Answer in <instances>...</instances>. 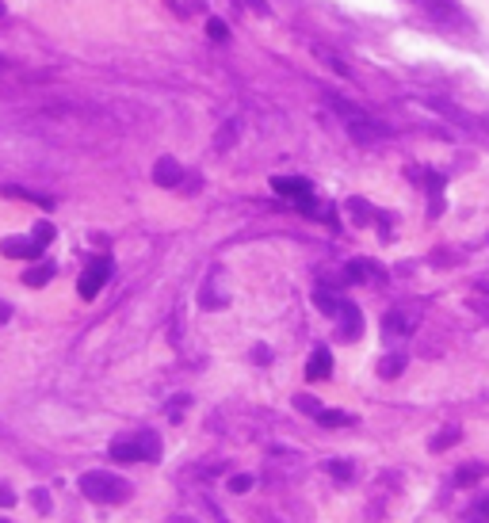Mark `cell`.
Instances as JSON below:
<instances>
[{
	"instance_id": "cell-19",
	"label": "cell",
	"mask_w": 489,
	"mask_h": 523,
	"mask_svg": "<svg viewBox=\"0 0 489 523\" xmlns=\"http://www.w3.org/2000/svg\"><path fill=\"white\" fill-rule=\"evenodd\" d=\"M486 520H489V497H481L478 504L466 512V523H486Z\"/></svg>"
},
{
	"instance_id": "cell-3",
	"label": "cell",
	"mask_w": 489,
	"mask_h": 523,
	"mask_svg": "<svg viewBox=\"0 0 489 523\" xmlns=\"http://www.w3.org/2000/svg\"><path fill=\"white\" fill-rule=\"evenodd\" d=\"M111 458L115 462H157L161 458L157 432H138L130 440H115L111 443Z\"/></svg>"
},
{
	"instance_id": "cell-15",
	"label": "cell",
	"mask_w": 489,
	"mask_h": 523,
	"mask_svg": "<svg viewBox=\"0 0 489 523\" xmlns=\"http://www.w3.org/2000/svg\"><path fill=\"white\" fill-rule=\"evenodd\" d=\"M401 371H406V355H401V352L398 355H386V359L379 363V375L382 378H398Z\"/></svg>"
},
{
	"instance_id": "cell-11",
	"label": "cell",
	"mask_w": 489,
	"mask_h": 523,
	"mask_svg": "<svg viewBox=\"0 0 489 523\" xmlns=\"http://www.w3.org/2000/svg\"><path fill=\"white\" fill-rule=\"evenodd\" d=\"M348 279L352 283H363V279H375V283H379L382 271H379V264H371V260H352L348 264Z\"/></svg>"
},
{
	"instance_id": "cell-25",
	"label": "cell",
	"mask_w": 489,
	"mask_h": 523,
	"mask_svg": "<svg viewBox=\"0 0 489 523\" xmlns=\"http://www.w3.org/2000/svg\"><path fill=\"white\" fill-rule=\"evenodd\" d=\"M348 206H352V214H356V221H367V218H375V214H371V206H367L363 199H352Z\"/></svg>"
},
{
	"instance_id": "cell-28",
	"label": "cell",
	"mask_w": 489,
	"mask_h": 523,
	"mask_svg": "<svg viewBox=\"0 0 489 523\" xmlns=\"http://www.w3.org/2000/svg\"><path fill=\"white\" fill-rule=\"evenodd\" d=\"M31 500H34V508H39V512H50V493H46V489H34Z\"/></svg>"
},
{
	"instance_id": "cell-1",
	"label": "cell",
	"mask_w": 489,
	"mask_h": 523,
	"mask_svg": "<svg viewBox=\"0 0 489 523\" xmlns=\"http://www.w3.org/2000/svg\"><path fill=\"white\" fill-rule=\"evenodd\" d=\"M332 107L340 111V119H344V126H348V134L359 141V146H375V141H382L386 138V126L382 123H375L367 111H359V107H352L348 99H332Z\"/></svg>"
},
{
	"instance_id": "cell-18",
	"label": "cell",
	"mask_w": 489,
	"mask_h": 523,
	"mask_svg": "<svg viewBox=\"0 0 489 523\" xmlns=\"http://www.w3.org/2000/svg\"><path fill=\"white\" fill-rule=\"evenodd\" d=\"M314 302L321 306V310L329 313V317H337V310H340V302H344V298H332L329 290H317V295H314Z\"/></svg>"
},
{
	"instance_id": "cell-26",
	"label": "cell",
	"mask_w": 489,
	"mask_h": 523,
	"mask_svg": "<svg viewBox=\"0 0 489 523\" xmlns=\"http://www.w3.org/2000/svg\"><path fill=\"white\" fill-rule=\"evenodd\" d=\"M249 489H252V477H249V474L230 477V493H249Z\"/></svg>"
},
{
	"instance_id": "cell-10",
	"label": "cell",
	"mask_w": 489,
	"mask_h": 523,
	"mask_svg": "<svg viewBox=\"0 0 489 523\" xmlns=\"http://www.w3.org/2000/svg\"><path fill=\"white\" fill-rule=\"evenodd\" d=\"M39 241H23V237H8V241H4V245H0V253H4V256H19V260H31V256H39Z\"/></svg>"
},
{
	"instance_id": "cell-20",
	"label": "cell",
	"mask_w": 489,
	"mask_h": 523,
	"mask_svg": "<svg viewBox=\"0 0 489 523\" xmlns=\"http://www.w3.org/2000/svg\"><path fill=\"white\" fill-rule=\"evenodd\" d=\"M295 409H302V413H310V417H317V413H321V405H317V397H310V393H299V397H295Z\"/></svg>"
},
{
	"instance_id": "cell-24",
	"label": "cell",
	"mask_w": 489,
	"mask_h": 523,
	"mask_svg": "<svg viewBox=\"0 0 489 523\" xmlns=\"http://www.w3.org/2000/svg\"><path fill=\"white\" fill-rule=\"evenodd\" d=\"M207 34H210L214 42H226V39H230V31H226L222 19H210V23H207Z\"/></svg>"
},
{
	"instance_id": "cell-22",
	"label": "cell",
	"mask_w": 489,
	"mask_h": 523,
	"mask_svg": "<svg viewBox=\"0 0 489 523\" xmlns=\"http://www.w3.org/2000/svg\"><path fill=\"white\" fill-rule=\"evenodd\" d=\"M455 440H459V428H448V432H439L436 440H432V451H443V447H451Z\"/></svg>"
},
{
	"instance_id": "cell-12",
	"label": "cell",
	"mask_w": 489,
	"mask_h": 523,
	"mask_svg": "<svg viewBox=\"0 0 489 523\" xmlns=\"http://www.w3.org/2000/svg\"><path fill=\"white\" fill-rule=\"evenodd\" d=\"M382 333L386 336H409L413 333V321H409L406 313L394 310V313H386V321H382Z\"/></svg>"
},
{
	"instance_id": "cell-6",
	"label": "cell",
	"mask_w": 489,
	"mask_h": 523,
	"mask_svg": "<svg viewBox=\"0 0 489 523\" xmlns=\"http://www.w3.org/2000/svg\"><path fill=\"white\" fill-rule=\"evenodd\" d=\"M337 317H340V340H356L359 328H363V317H359L356 306H352V302H340Z\"/></svg>"
},
{
	"instance_id": "cell-13",
	"label": "cell",
	"mask_w": 489,
	"mask_h": 523,
	"mask_svg": "<svg viewBox=\"0 0 489 523\" xmlns=\"http://www.w3.org/2000/svg\"><path fill=\"white\" fill-rule=\"evenodd\" d=\"M54 279V264H34L31 271H23V283L27 286H46Z\"/></svg>"
},
{
	"instance_id": "cell-8",
	"label": "cell",
	"mask_w": 489,
	"mask_h": 523,
	"mask_svg": "<svg viewBox=\"0 0 489 523\" xmlns=\"http://www.w3.org/2000/svg\"><path fill=\"white\" fill-rule=\"evenodd\" d=\"M272 188H275V195H287V199H295V203L310 195V184L299 180V176H275Z\"/></svg>"
},
{
	"instance_id": "cell-4",
	"label": "cell",
	"mask_w": 489,
	"mask_h": 523,
	"mask_svg": "<svg viewBox=\"0 0 489 523\" xmlns=\"http://www.w3.org/2000/svg\"><path fill=\"white\" fill-rule=\"evenodd\" d=\"M111 279V260L108 256H100V260H92L88 268H84L81 283H77V290H81V298H96L103 290V283Z\"/></svg>"
},
{
	"instance_id": "cell-27",
	"label": "cell",
	"mask_w": 489,
	"mask_h": 523,
	"mask_svg": "<svg viewBox=\"0 0 489 523\" xmlns=\"http://www.w3.org/2000/svg\"><path fill=\"white\" fill-rule=\"evenodd\" d=\"M455 482H459V485H474V482H478V466H463V470L455 474Z\"/></svg>"
},
{
	"instance_id": "cell-14",
	"label": "cell",
	"mask_w": 489,
	"mask_h": 523,
	"mask_svg": "<svg viewBox=\"0 0 489 523\" xmlns=\"http://www.w3.org/2000/svg\"><path fill=\"white\" fill-rule=\"evenodd\" d=\"M317 420H321L325 428H344V424H352L356 417H352V413H340V409H321V413H317Z\"/></svg>"
},
{
	"instance_id": "cell-2",
	"label": "cell",
	"mask_w": 489,
	"mask_h": 523,
	"mask_svg": "<svg viewBox=\"0 0 489 523\" xmlns=\"http://www.w3.org/2000/svg\"><path fill=\"white\" fill-rule=\"evenodd\" d=\"M81 493L96 504H119V500L130 497V485L115 474H100V470H92V474L81 477Z\"/></svg>"
},
{
	"instance_id": "cell-16",
	"label": "cell",
	"mask_w": 489,
	"mask_h": 523,
	"mask_svg": "<svg viewBox=\"0 0 489 523\" xmlns=\"http://www.w3.org/2000/svg\"><path fill=\"white\" fill-rule=\"evenodd\" d=\"M233 141H237V123H226L222 130H218V138H214V149L226 153V149H233Z\"/></svg>"
},
{
	"instance_id": "cell-21",
	"label": "cell",
	"mask_w": 489,
	"mask_h": 523,
	"mask_svg": "<svg viewBox=\"0 0 489 523\" xmlns=\"http://www.w3.org/2000/svg\"><path fill=\"white\" fill-rule=\"evenodd\" d=\"M329 474H332V482H340V485L352 482V466H348V462H329Z\"/></svg>"
},
{
	"instance_id": "cell-9",
	"label": "cell",
	"mask_w": 489,
	"mask_h": 523,
	"mask_svg": "<svg viewBox=\"0 0 489 523\" xmlns=\"http://www.w3.org/2000/svg\"><path fill=\"white\" fill-rule=\"evenodd\" d=\"M329 375H332V355H329V348H317L314 359L306 363V378L310 382H321V378H329Z\"/></svg>"
},
{
	"instance_id": "cell-30",
	"label": "cell",
	"mask_w": 489,
	"mask_h": 523,
	"mask_svg": "<svg viewBox=\"0 0 489 523\" xmlns=\"http://www.w3.org/2000/svg\"><path fill=\"white\" fill-rule=\"evenodd\" d=\"M0 16H4V4H0Z\"/></svg>"
},
{
	"instance_id": "cell-29",
	"label": "cell",
	"mask_w": 489,
	"mask_h": 523,
	"mask_svg": "<svg viewBox=\"0 0 489 523\" xmlns=\"http://www.w3.org/2000/svg\"><path fill=\"white\" fill-rule=\"evenodd\" d=\"M12 504H16V493H12L8 485L0 482V508H12Z\"/></svg>"
},
{
	"instance_id": "cell-7",
	"label": "cell",
	"mask_w": 489,
	"mask_h": 523,
	"mask_svg": "<svg viewBox=\"0 0 489 523\" xmlns=\"http://www.w3.org/2000/svg\"><path fill=\"white\" fill-rule=\"evenodd\" d=\"M180 180H183V168L172 161V157H161V161L153 164V184H161V188H176Z\"/></svg>"
},
{
	"instance_id": "cell-5",
	"label": "cell",
	"mask_w": 489,
	"mask_h": 523,
	"mask_svg": "<svg viewBox=\"0 0 489 523\" xmlns=\"http://www.w3.org/2000/svg\"><path fill=\"white\" fill-rule=\"evenodd\" d=\"M424 8H428V16L443 27H466V16H463V8H459L455 0H424Z\"/></svg>"
},
{
	"instance_id": "cell-23",
	"label": "cell",
	"mask_w": 489,
	"mask_h": 523,
	"mask_svg": "<svg viewBox=\"0 0 489 523\" xmlns=\"http://www.w3.org/2000/svg\"><path fill=\"white\" fill-rule=\"evenodd\" d=\"M34 241H39V245H50V241H54V226H50V221H39V226H34Z\"/></svg>"
},
{
	"instance_id": "cell-17",
	"label": "cell",
	"mask_w": 489,
	"mask_h": 523,
	"mask_svg": "<svg viewBox=\"0 0 489 523\" xmlns=\"http://www.w3.org/2000/svg\"><path fill=\"white\" fill-rule=\"evenodd\" d=\"M4 195H16V199H31V203H39V206H54V199H46V195H34V191H27V188H12V184H4Z\"/></svg>"
}]
</instances>
